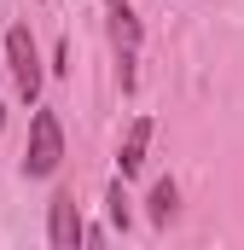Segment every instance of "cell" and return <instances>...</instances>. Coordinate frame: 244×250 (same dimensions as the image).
Masks as SVG:
<instances>
[{
	"mask_svg": "<svg viewBox=\"0 0 244 250\" xmlns=\"http://www.w3.org/2000/svg\"><path fill=\"white\" fill-rule=\"evenodd\" d=\"M59 163H64L59 111L35 105V117H29V146H23V175H29V181H47V175H59Z\"/></svg>",
	"mask_w": 244,
	"mask_h": 250,
	"instance_id": "obj_1",
	"label": "cell"
},
{
	"mask_svg": "<svg viewBox=\"0 0 244 250\" xmlns=\"http://www.w3.org/2000/svg\"><path fill=\"white\" fill-rule=\"evenodd\" d=\"M81 250H111V245H105V233H99V227H87V239H81Z\"/></svg>",
	"mask_w": 244,
	"mask_h": 250,
	"instance_id": "obj_8",
	"label": "cell"
},
{
	"mask_svg": "<svg viewBox=\"0 0 244 250\" xmlns=\"http://www.w3.org/2000/svg\"><path fill=\"white\" fill-rule=\"evenodd\" d=\"M0 128H6V111H0Z\"/></svg>",
	"mask_w": 244,
	"mask_h": 250,
	"instance_id": "obj_9",
	"label": "cell"
},
{
	"mask_svg": "<svg viewBox=\"0 0 244 250\" xmlns=\"http://www.w3.org/2000/svg\"><path fill=\"white\" fill-rule=\"evenodd\" d=\"M6 64H12V82H18V93H23V105L35 111L41 105V53H35V35H29V23H12V35H6Z\"/></svg>",
	"mask_w": 244,
	"mask_h": 250,
	"instance_id": "obj_3",
	"label": "cell"
},
{
	"mask_svg": "<svg viewBox=\"0 0 244 250\" xmlns=\"http://www.w3.org/2000/svg\"><path fill=\"white\" fill-rule=\"evenodd\" d=\"M105 29H111V53H117L122 93H134V64H140V18L128 0H105Z\"/></svg>",
	"mask_w": 244,
	"mask_h": 250,
	"instance_id": "obj_2",
	"label": "cell"
},
{
	"mask_svg": "<svg viewBox=\"0 0 244 250\" xmlns=\"http://www.w3.org/2000/svg\"><path fill=\"white\" fill-rule=\"evenodd\" d=\"M145 146H151V117H134L128 134H122V146H117V181L145 169Z\"/></svg>",
	"mask_w": 244,
	"mask_h": 250,
	"instance_id": "obj_5",
	"label": "cell"
},
{
	"mask_svg": "<svg viewBox=\"0 0 244 250\" xmlns=\"http://www.w3.org/2000/svg\"><path fill=\"white\" fill-rule=\"evenodd\" d=\"M105 215H111V227H128V192H122V181H111V192H105Z\"/></svg>",
	"mask_w": 244,
	"mask_h": 250,
	"instance_id": "obj_7",
	"label": "cell"
},
{
	"mask_svg": "<svg viewBox=\"0 0 244 250\" xmlns=\"http://www.w3.org/2000/svg\"><path fill=\"white\" fill-rule=\"evenodd\" d=\"M175 209H181V187L163 175V181L151 187V221H157V227H169V221H175Z\"/></svg>",
	"mask_w": 244,
	"mask_h": 250,
	"instance_id": "obj_6",
	"label": "cell"
},
{
	"mask_svg": "<svg viewBox=\"0 0 244 250\" xmlns=\"http://www.w3.org/2000/svg\"><path fill=\"white\" fill-rule=\"evenodd\" d=\"M81 239H87V221L76 209V192H53V204H47V250H81Z\"/></svg>",
	"mask_w": 244,
	"mask_h": 250,
	"instance_id": "obj_4",
	"label": "cell"
}]
</instances>
